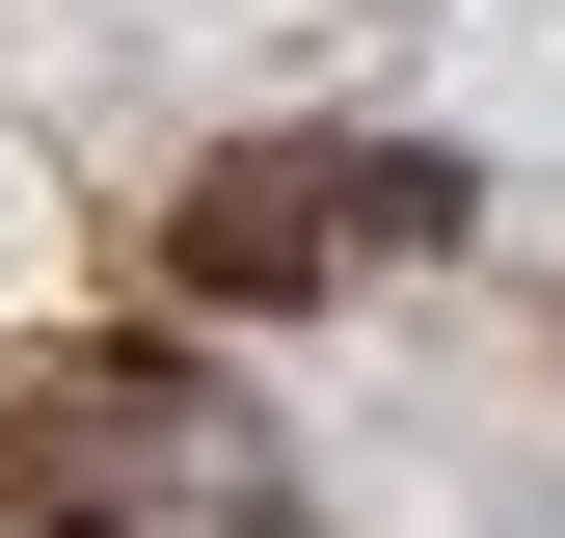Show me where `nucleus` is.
<instances>
[{
    "instance_id": "obj_1",
    "label": "nucleus",
    "mask_w": 565,
    "mask_h": 538,
    "mask_svg": "<svg viewBox=\"0 0 565 538\" xmlns=\"http://www.w3.org/2000/svg\"><path fill=\"white\" fill-rule=\"evenodd\" d=\"M269 431L189 351H0V512L28 538H162V512H243Z\"/></svg>"
},
{
    "instance_id": "obj_2",
    "label": "nucleus",
    "mask_w": 565,
    "mask_h": 538,
    "mask_svg": "<svg viewBox=\"0 0 565 538\" xmlns=\"http://www.w3.org/2000/svg\"><path fill=\"white\" fill-rule=\"evenodd\" d=\"M323 269H350V134H243V162H189V216H162V297L269 323V297H323Z\"/></svg>"
},
{
    "instance_id": "obj_3",
    "label": "nucleus",
    "mask_w": 565,
    "mask_h": 538,
    "mask_svg": "<svg viewBox=\"0 0 565 538\" xmlns=\"http://www.w3.org/2000/svg\"><path fill=\"white\" fill-rule=\"evenodd\" d=\"M350 243H458V162H431V134H350Z\"/></svg>"
}]
</instances>
